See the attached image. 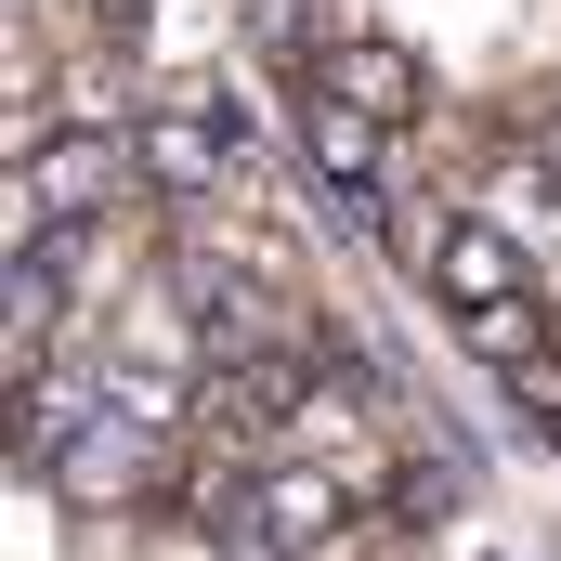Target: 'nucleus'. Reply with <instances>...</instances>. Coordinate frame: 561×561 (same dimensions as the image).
I'll return each instance as SVG.
<instances>
[{"label":"nucleus","instance_id":"1","mask_svg":"<svg viewBox=\"0 0 561 561\" xmlns=\"http://www.w3.org/2000/svg\"><path fill=\"white\" fill-rule=\"evenodd\" d=\"M39 496L79 510V523H105V510H157V496H183V444H157V431H131L118 405H105V419L39 470Z\"/></svg>","mask_w":561,"mask_h":561},{"label":"nucleus","instance_id":"2","mask_svg":"<svg viewBox=\"0 0 561 561\" xmlns=\"http://www.w3.org/2000/svg\"><path fill=\"white\" fill-rule=\"evenodd\" d=\"M431 300L470 327V313H510V300H536V262L496 236V222H470V209H431Z\"/></svg>","mask_w":561,"mask_h":561},{"label":"nucleus","instance_id":"3","mask_svg":"<svg viewBox=\"0 0 561 561\" xmlns=\"http://www.w3.org/2000/svg\"><path fill=\"white\" fill-rule=\"evenodd\" d=\"M92 419H105V353H53V366H26V379H13V470L39 483Z\"/></svg>","mask_w":561,"mask_h":561},{"label":"nucleus","instance_id":"4","mask_svg":"<svg viewBox=\"0 0 561 561\" xmlns=\"http://www.w3.org/2000/svg\"><path fill=\"white\" fill-rule=\"evenodd\" d=\"M287 131H300V170H313V183H327L340 209H353V196H366V183H379V170L405 157V131H379L366 105H340V92H313V79H300V105H287Z\"/></svg>","mask_w":561,"mask_h":561},{"label":"nucleus","instance_id":"5","mask_svg":"<svg viewBox=\"0 0 561 561\" xmlns=\"http://www.w3.org/2000/svg\"><path fill=\"white\" fill-rule=\"evenodd\" d=\"M313 92L366 105L379 131H419V105H431V66L405 53V39H379V26H340V39H327V66H313Z\"/></svg>","mask_w":561,"mask_h":561},{"label":"nucleus","instance_id":"6","mask_svg":"<svg viewBox=\"0 0 561 561\" xmlns=\"http://www.w3.org/2000/svg\"><path fill=\"white\" fill-rule=\"evenodd\" d=\"M457 209H470V222H496L536 275L561 262V183H549V157H536V144H496V157H483V183H470Z\"/></svg>","mask_w":561,"mask_h":561},{"label":"nucleus","instance_id":"7","mask_svg":"<svg viewBox=\"0 0 561 561\" xmlns=\"http://www.w3.org/2000/svg\"><path fill=\"white\" fill-rule=\"evenodd\" d=\"M536 157H549V183H561V118H549V131H536Z\"/></svg>","mask_w":561,"mask_h":561}]
</instances>
